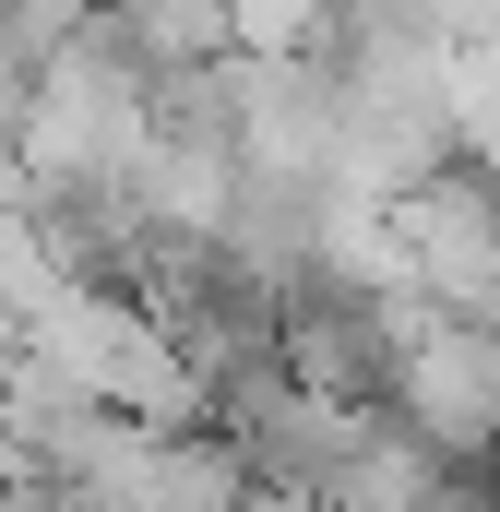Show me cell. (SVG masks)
Returning a JSON list of instances; mask_svg holds the SVG:
<instances>
[{"instance_id":"6da1fadb","label":"cell","mask_w":500,"mask_h":512,"mask_svg":"<svg viewBox=\"0 0 500 512\" xmlns=\"http://www.w3.org/2000/svg\"><path fill=\"white\" fill-rule=\"evenodd\" d=\"M417 441H441L453 465H500V322H453L429 310V334L405 346V370L381 393Z\"/></svg>"},{"instance_id":"7a4b0ae2","label":"cell","mask_w":500,"mask_h":512,"mask_svg":"<svg viewBox=\"0 0 500 512\" xmlns=\"http://www.w3.org/2000/svg\"><path fill=\"white\" fill-rule=\"evenodd\" d=\"M334 0H239V48H322Z\"/></svg>"},{"instance_id":"3957f363","label":"cell","mask_w":500,"mask_h":512,"mask_svg":"<svg viewBox=\"0 0 500 512\" xmlns=\"http://www.w3.org/2000/svg\"><path fill=\"white\" fill-rule=\"evenodd\" d=\"M0 12H12V36H24L36 60H60V48H72V36H84L108 0H0Z\"/></svg>"},{"instance_id":"277c9868","label":"cell","mask_w":500,"mask_h":512,"mask_svg":"<svg viewBox=\"0 0 500 512\" xmlns=\"http://www.w3.org/2000/svg\"><path fill=\"white\" fill-rule=\"evenodd\" d=\"M417 12H429V24H441L453 48H477V36H500V0H417Z\"/></svg>"},{"instance_id":"5b68a950","label":"cell","mask_w":500,"mask_h":512,"mask_svg":"<svg viewBox=\"0 0 500 512\" xmlns=\"http://www.w3.org/2000/svg\"><path fill=\"white\" fill-rule=\"evenodd\" d=\"M0 334H12V310H0Z\"/></svg>"}]
</instances>
